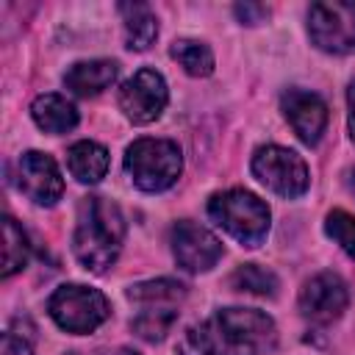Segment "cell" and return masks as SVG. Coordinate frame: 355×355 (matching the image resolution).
<instances>
[{
    "instance_id": "5b68a950",
    "label": "cell",
    "mask_w": 355,
    "mask_h": 355,
    "mask_svg": "<svg viewBox=\"0 0 355 355\" xmlns=\"http://www.w3.org/2000/svg\"><path fill=\"white\" fill-rule=\"evenodd\" d=\"M125 169L141 191H164L183 169L180 147L169 139H136L125 153Z\"/></svg>"
},
{
    "instance_id": "277c9868",
    "label": "cell",
    "mask_w": 355,
    "mask_h": 355,
    "mask_svg": "<svg viewBox=\"0 0 355 355\" xmlns=\"http://www.w3.org/2000/svg\"><path fill=\"white\" fill-rule=\"evenodd\" d=\"M208 216L244 247H258L269 233V208L244 189L219 191L208 200Z\"/></svg>"
},
{
    "instance_id": "52a82bcc",
    "label": "cell",
    "mask_w": 355,
    "mask_h": 355,
    "mask_svg": "<svg viewBox=\"0 0 355 355\" xmlns=\"http://www.w3.org/2000/svg\"><path fill=\"white\" fill-rule=\"evenodd\" d=\"M311 42L333 55L355 50V3L347 0H322L308 11Z\"/></svg>"
},
{
    "instance_id": "7a4b0ae2",
    "label": "cell",
    "mask_w": 355,
    "mask_h": 355,
    "mask_svg": "<svg viewBox=\"0 0 355 355\" xmlns=\"http://www.w3.org/2000/svg\"><path fill=\"white\" fill-rule=\"evenodd\" d=\"M122 241H125V219L119 208L100 194L86 197L78 208V225L72 236V252L83 263V269L97 275L105 272L116 261Z\"/></svg>"
},
{
    "instance_id": "7c38bea8",
    "label": "cell",
    "mask_w": 355,
    "mask_h": 355,
    "mask_svg": "<svg viewBox=\"0 0 355 355\" xmlns=\"http://www.w3.org/2000/svg\"><path fill=\"white\" fill-rule=\"evenodd\" d=\"M347 302H349L347 286L333 272L313 275L300 291V311L305 319H311L316 324H327V322L338 319L341 311L347 308Z\"/></svg>"
},
{
    "instance_id": "9a60e30c",
    "label": "cell",
    "mask_w": 355,
    "mask_h": 355,
    "mask_svg": "<svg viewBox=\"0 0 355 355\" xmlns=\"http://www.w3.org/2000/svg\"><path fill=\"white\" fill-rule=\"evenodd\" d=\"M31 116L44 133H67L78 125L75 105L61 94H39L31 105Z\"/></svg>"
},
{
    "instance_id": "44dd1931",
    "label": "cell",
    "mask_w": 355,
    "mask_h": 355,
    "mask_svg": "<svg viewBox=\"0 0 355 355\" xmlns=\"http://www.w3.org/2000/svg\"><path fill=\"white\" fill-rule=\"evenodd\" d=\"M324 230L333 241H338V247L355 258V216L347 211H330L324 219Z\"/></svg>"
},
{
    "instance_id": "484cf974",
    "label": "cell",
    "mask_w": 355,
    "mask_h": 355,
    "mask_svg": "<svg viewBox=\"0 0 355 355\" xmlns=\"http://www.w3.org/2000/svg\"><path fill=\"white\" fill-rule=\"evenodd\" d=\"M347 183H349V191L355 194V169H349V178H347Z\"/></svg>"
},
{
    "instance_id": "603a6c76",
    "label": "cell",
    "mask_w": 355,
    "mask_h": 355,
    "mask_svg": "<svg viewBox=\"0 0 355 355\" xmlns=\"http://www.w3.org/2000/svg\"><path fill=\"white\" fill-rule=\"evenodd\" d=\"M3 355H33V349L28 347V341L17 338L14 333L3 336Z\"/></svg>"
},
{
    "instance_id": "e0dca14e",
    "label": "cell",
    "mask_w": 355,
    "mask_h": 355,
    "mask_svg": "<svg viewBox=\"0 0 355 355\" xmlns=\"http://www.w3.org/2000/svg\"><path fill=\"white\" fill-rule=\"evenodd\" d=\"M125 19V44L130 50H147L158 36V19L147 3H122L119 6Z\"/></svg>"
},
{
    "instance_id": "2e32d148",
    "label": "cell",
    "mask_w": 355,
    "mask_h": 355,
    "mask_svg": "<svg viewBox=\"0 0 355 355\" xmlns=\"http://www.w3.org/2000/svg\"><path fill=\"white\" fill-rule=\"evenodd\" d=\"M67 166L75 180L80 183H97L108 172V153L97 141H75L67 153Z\"/></svg>"
},
{
    "instance_id": "cb8c5ba5",
    "label": "cell",
    "mask_w": 355,
    "mask_h": 355,
    "mask_svg": "<svg viewBox=\"0 0 355 355\" xmlns=\"http://www.w3.org/2000/svg\"><path fill=\"white\" fill-rule=\"evenodd\" d=\"M347 103H349V136L355 141V83L347 89Z\"/></svg>"
},
{
    "instance_id": "7402d4cb",
    "label": "cell",
    "mask_w": 355,
    "mask_h": 355,
    "mask_svg": "<svg viewBox=\"0 0 355 355\" xmlns=\"http://www.w3.org/2000/svg\"><path fill=\"white\" fill-rule=\"evenodd\" d=\"M236 17L241 22H247V25H258V22H263L269 17V8L261 6V3H239L236 6Z\"/></svg>"
},
{
    "instance_id": "ffe728a7",
    "label": "cell",
    "mask_w": 355,
    "mask_h": 355,
    "mask_svg": "<svg viewBox=\"0 0 355 355\" xmlns=\"http://www.w3.org/2000/svg\"><path fill=\"white\" fill-rule=\"evenodd\" d=\"M230 286L239 288V291H247V294H258V297H275L277 291V277L258 266V263H244L239 266L233 275H230Z\"/></svg>"
},
{
    "instance_id": "4fadbf2b",
    "label": "cell",
    "mask_w": 355,
    "mask_h": 355,
    "mask_svg": "<svg viewBox=\"0 0 355 355\" xmlns=\"http://www.w3.org/2000/svg\"><path fill=\"white\" fill-rule=\"evenodd\" d=\"M286 119L305 144H316L327 128V105L319 94L305 89H288L280 100Z\"/></svg>"
},
{
    "instance_id": "ba28073f",
    "label": "cell",
    "mask_w": 355,
    "mask_h": 355,
    "mask_svg": "<svg viewBox=\"0 0 355 355\" xmlns=\"http://www.w3.org/2000/svg\"><path fill=\"white\" fill-rule=\"evenodd\" d=\"M252 175L280 197H300L308 189V166L288 147L266 144V147L255 150Z\"/></svg>"
},
{
    "instance_id": "30bf717a",
    "label": "cell",
    "mask_w": 355,
    "mask_h": 355,
    "mask_svg": "<svg viewBox=\"0 0 355 355\" xmlns=\"http://www.w3.org/2000/svg\"><path fill=\"white\" fill-rule=\"evenodd\" d=\"M17 186L36 205H55L64 194V180L55 161L44 153L28 150L17 161Z\"/></svg>"
},
{
    "instance_id": "9c48e42d",
    "label": "cell",
    "mask_w": 355,
    "mask_h": 355,
    "mask_svg": "<svg viewBox=\"0 0 355 355\" xmlns=\"http://www.w3.org/2000/svg\"><path fill=\"white\" fill-rule=\"evenodd\" d=\"M169 92L164 78L155 69H139L133 78H128L119 89V108L133 125H150L161 116L166 108Z\"/></svg>"
},
{
    "instance_id": "3957f363",
    "label": "cell",
    "mask_w": 355,
    "mask_h": 355,
    "mask_svg": "<svg viewBox=\"0 0 355 355\" xmlns=\"http://www.w3.org/2000/svg\"><path fill=\"white\" fill-rule=\"evenodd\" d=\"M186 297L183 283L161 277V280H144L128 288V300L139 305L136 319L130 322L133 333L144 341H161L169 327L178 319V305Z\"/></svg>"
},
{
    "instance_id": "5bb4252c",
    "label": "cell",
    "mask_w": 355,
    "mask_h": 355,
    "mask_svg": "<svg viewBox=\"0 0 355 355\" xmlns=\"http://www.w3.org/2000/svg\"><path fill=\"white\" fill-rule=\"evenodd\" d=\"M116 80V61L108 58H94V61H78L67 69L64 83L69 92L80 94V97H92L100 94L103 89H108Z\"/></svg>"
},
{
    "instance_id": "d4e9b609",
    "label": "cell",
    "mask_w": 355,
    "mask_h": 355,
    "mask_svg": "<svg viewBox=\"0 0 355 355\" xmlns=\"http://www.w3.org/2000/svg\"><path fill=\"white\" fill-rule=\"evenodd\" d=\"M100 355H139V352H133V349H108V352H100Z\"/></svg>"
},
{
    "instance_id": "8992f818",
    "label": "cell",
    "mask_w": 355,
    "mask_h": 355,
    "mask_svg": "<svg viewBox=\"0 0 355 355\" xmlns=\"http://www.w3.org/2000/svg\"><path fill=\"white\" fill-rule=\"evenodd\" d=\"M47 311H50L53 322L61 330H67V333H92L108 319V300L92 286L67 283V286L53 291V297L47 302Z\"/></svg>"
},
{
    "instance_id": "8fae6325",
    "label": "cell",
    "mask_w": 355,
    "mask_h": 355,
    "mask_svg": "<svg viewBox=\"0 0 355 355\" xmlns=\"http://www.w3.org/2000/svg\"><path fill=\"white\" fill-rule=\"evenodd\" d=\"M172 252L186 272H208L222 258V241L211 230L183 219L172 227Z\"/></svg>"
},
{
    "instance_id": "6da1fadb",
    "label": "cell",
    "mask_w": 355,
    "mask_h": 355,
    "mask_svg": "<svg viewBox=\"0 0 355 355\" xmlns=\"http://www.w3.org/2000/svg\"><path fill=\"white\" fill-rule=\"evenodd\" d=\"M277 344L272 316L255 308H225L186 330L180 355H269Z\"/></svg>"
},
{
    "instance_id": "d6986e66",
    "label": "cell",
    "mask_w": 355,
    "mask_h": 355,
    "mask_svg": "<svg viewBox=\"0 0 355 355\" xmlns=\"http://www.w3.org/2000/svg\"><path fill=\"white\" fill-rule=\"evenodd\" d=\"M3 241H6L3 244V277H11L28 263L31 244H28L25 230L11 216L3 219Z\"/></svg>"
},
{
    "instance_id": "ac0fdd59",
    "label": "cell",
    "mask_w": 355,
    "mask_h": 355,
    "mask_svg": "<svg viewBox=\"0 0 355 355\" xmlns=\"http://www.w3.org/2000/svg\"><path fill=\"white\" fill-rule=\"evenodd\" d=\"M172 58L194 78H205L214 72V53L205 42H197V39H178L172 44Z\"/></svg>"
}]
</instances>
